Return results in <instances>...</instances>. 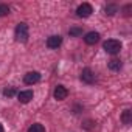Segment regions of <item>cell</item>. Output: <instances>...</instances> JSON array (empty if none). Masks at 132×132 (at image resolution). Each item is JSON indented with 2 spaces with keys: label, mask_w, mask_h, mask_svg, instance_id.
Returning a JSON list of instances; mask_svg holds the SVG:
<instances>
[{
  "label": "cell",
  "mask_w": 132,
  "mask_h": 132,
  "mask_svg": "<svg viewBox=\"0 0 132 132\" xmlns=\"http://www.w3.org/2000/svg\"><path fill=\"white\" fill-rule=\"evenodd\" d=\"M95 73L90 70V69H84L82 72H81V81L82 82H86V84H93L95 82Z\"/></svg>",
  "instance_id": "cell-7"
},
{
  "label": "cell",
  "mask_w": 132,
  "mask_h": 132,
  "mask_svg": "<svg viewBox=\"0 0 132 132\" xmlns=\"http://www.w3.org/2000/svg\"><path fill=\"white\" fill-rule=\"evenodd\" d=\"M0 132H5V129H3V126H2V123H0Z\"/></svg>",
  "instance_id": "cell-18"
},
{
  "label": "cell",
  "mask_w": 132,
  "mask_h": 132,
  "mask_svg": "<svg viewBox=\"0 0 132 132\" xmlns=\"http://www.w3.org/2000/svg\"><path fill=\"white\" fill-rule=\"evenodd\" d=\"M92 13H93V8H92L90 3H81V5L76 8V16H78V17H82V19L89 17Z\"/></svg>",
  "instance_id": "cell-3"
},
{
  "label": "cell",
  "mask_w": 132,
  "mask_h": 132,
  "mask_svg": "<svg viewBox=\"0 0 132 132\" xmlns=\"http://www.w3.org/2000/svg\"><path fill=\"white\" fill-rule=\"evenodd\" d=\"M121 123L126 124V126L132 124V110H130V109H126V110L121 113Z\"/></svg>",
  "instance_id": "cell-11"
},
{
  "label": "cell",
  "mask_w": 132,
  "mask_h": 132,
  "mask_svg": "<svg viewBox=\"0 0 132 132\" xmlns=\"http://www.w3.org/2000/svg\"><path fill=\"white\" fill-rule=\"evenodd\" d=\"M3 95H5L6 98H11V96L16 95V89H14V87H5V89H3Z\"/></svg>",
  "instance_id": "cell-16"
},
{
  "label": "cell",
  "mask_w": 132,
  "mask_h": 132,
  "mask_svg": "<svg viewBox=\"0 0 132 132\" xmlns=\"http://www.w3.org/2000/svg\"><path fill=\"white\" fill-rule=\"evenodd\" d=\"M14 36H16V40L17 42H22L25 44L30 37V30H28V25L25 22H20L17 27H16V31H14Z\"/></svg>",
  "instance_id": "cell-1"
},
{
  "label": "cell",
  "mask_w": 132,
  "mask_h": 132,
  "mask_svg": "<svg viewBox=\"0 0 132 132\" xmlns=\"http://www.w3.org/2000/svg\"><path fill=\"white\" fill-rule=\"evenodd\" d=\"M121 42L118 40V39H107L104 44H103V48H104V51L106 53H109V54H117V53H120L121 51Z\"/></svg>",
  "instance_id": "cell-2"
},
{
  "label": "cell",
  "mask_w": 132,
  "mask_h": 132,
  "mask_svg": "<svg viewBox=\"0 0 132 132\" xmlns=\"http://www.w3.org/2000/svg\"><path fill=\"white\" fill-rule=\"evenodd\" d=\"M40 81V73L39 72H28L25 76H23V82L27 86H33V84H37Z\"/></svg>",
  "instance_id": "cell-4"
},
{
  "label": "cell",
  "mask_w": 132,
  "mask_h": 132,
  "mask_svg": "<svg viewBox=\"0 0 132 132\" xmlns=\"http://www.w3.org/2000/svg\"><path fill=\"white\" fill-rule=\"evenodd\" d=\"M117 13H118V6L115 3H109V5L104 6V14L106 16H115Z\"/></svg>",
  "instance_id": "cell-12"
},
{
  "label": "cell",
  "mask_w": 132,
  "mask_h": 132,
  "mask_svg": "<svg viewBox=\"0 0 132 132\" xmlns=\"http://www.w3.org/2000/svg\"><path fill=\"white\" fill-rule=\"evenodd\" d=\"M130 8H132V5H130V3H129V5H126V6L123 8V11H124V14H126V16H129V14H130Z\"/></svg>",
  "instance_id": "cell-17"
},
{
  "label": "cell",
  "mask_w": 132,
  "mask_h": 132,
  "mask_svg": "<svg viewBox=\"0 0 132 132\" xmlns=\"http://www.w3.org/2000/svg\"><path fill=\"white\" fill-rule=\"evenodd\" d=\"M10 14V6L5 3H0V17H5Z\"/></svg>",
  "instance_id": "cell-15"
},
{
  "label": "cell",
  "mask_w": 132,
  "mask_h": 132,
  "mask_svg": "<svg viewBox=\"0 0 132 132\" xmlns=\"http://www.w3.org/2000/svg\"><path fill=\"white\" fill-rule=\"evenodd\" d=\"M107 67H109V70H112V72H120V70L123 69V62H121L120 59L113 57V59H110V61H109Z\"/></svg>",
  "instance_id": "cell-10"
},
{
  "label": "cell",
  "mask_w": 132,
  "mask_h": 132,
  "mask_svg": "<svg viewBox=\"0 0 132 132\" xmlns=\"http://www.w3.org/2000/svg\"><path fill=\"white\" fill-rule=\"evenodd\" d=\"M98 40H100V33H96V31H89L84 36V42L87 45H95Z\"/></svg>",
  "instance_id": "cell-9"
},
{
  "label": "cell",
  "mask_w": 132,
  "mask_h": 132,
  "mask_svg": "<svg viewBox=\"0 0 132 132\" xmlns=\"http://www.w3.org/2000/svg\"><path fill=\"white\" fill-rule=\"evenodd\" d=\"M53 96H54V100L62 101V100H65V98L69 96V90L65 89L64 86H56V89L53 92Z\"/></svg>",
  "instance_id": "cell-5"
},
{
  "label": "cell",
  "mask_w": 132,
  "mask_h": 132,
  "mask_svg": "<svg viewBox=\"0 0 132 132\" xmlns=\"http://www.w3.org/2000/svg\"><path fill=\"white\" fill-rule=\"evenodd\" d=\"M61 44H62V37L59 34H53L47 39V47L51 50H56L57 47H61Z\"/></svg>",
  "instance_id": "cell-6"
},
{
  "label": "cell",
  "mask_w": 132,
  "mask_h": 132,
  "mask_svg": "<svg viewBox=\"0 0 132 132\" xmlns=\"http://www.w3.org/2000/svg\"><path fill=\"white\" fill-rule=\"evenodd\" d=\"M28 132H45V127L40 123H34L28 127Z\"/></svg>",
  "instance_id": "cell-13"
},
{
  "label": "cell",
  "mask_w": 132,
  "mask_h": 132,
  "mask_svg": "<svg viewBox=\"0 0 132 132\" xmlns=\"http://www.w3.org/2000/svg\"><path fill=\"white\" fill-rule=\"evenodd\" d=\"M69 34H70V36H73V37L82 36V28H79V27H72V28L69 30Z\"/></svg>",
  "instance_id": "cell-14"
},
{
  "label": "cell",
  "mask_w": 132,
  "mask_h": 132,
  "mask_svg": "<svg viewBox=\"0 0 132 132\" xmlns=\"http://www.w3.org/2000/svg\"><path fill=\"white\" fill-rule=\"evenodd\" d=\"M33 96H34L33 90H22V92L17 93V98H19V101H20L22 104H28V103L33 100Z\"/></svg>",
  "instance_id": "cell-8"
}]
</instances>
